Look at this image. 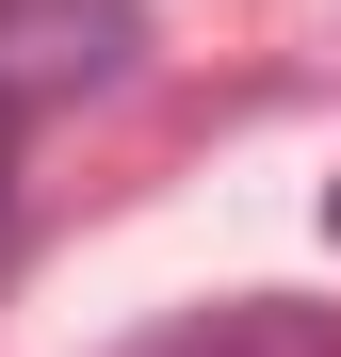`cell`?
I'll list each match as a JSON object with an SVG mask.
<instances>
[{"instance_id":"1","label":"cell","mask_w":341,"mask_h":357,"mask_svg":"<svg viewBox=\"0 0 341 357\" xmlns=\"http://www.w3.org/2000/svg\"><path fill=\"white\" fill-rule=\"evenodd\" d=\"M130 49L146 17L130 0H0V98H98V82H130Z\"/></svg>"},{"instance_id":"2","label":"cell","mask_w":341,"mask_h":357,"mask_svg":"<svg viewBox=\"0 0 341 357\" xmlns=\"http://www.w3.org/2000/svg\"><path fill=\"white\" fill-rule=\"evenodd\" d=\"M162 357H341V309H309V292H227V309H195Z\"/></svg>"},{"instance_id":"3","label":"cell","mask_w":341,"mask_h":357,"mask_svg":"<svg viewBox=\"0 0 341 357\" xmlns=\"http://www.w3.org/2000/svg\"><path fill=\"white\" fill-rule=\"evenodd\" d=\"M0 211H17V98H0Z\"/></svg>"},{"instance_id":"4","label":"cell","mask_w":341,"mask_h":357,"mask_svg":"<svg viewBox=\"0 0 341 357\" xmlns=\"http://www.w3.org/2000/svg\"><path fill=\"white\" fill-rule=\"evenodd\" d=\"M325 244H341V178H325Z\"/></svg>"}]
</instances>
